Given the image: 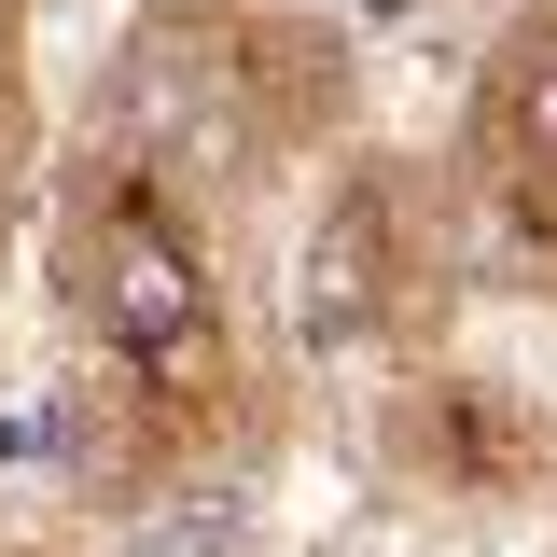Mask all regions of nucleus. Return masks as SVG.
<instances>
[{"mask_svg":"<svg viewBox=\"0 0 557 557\" xmlns=\"http://www.w3.org/2000/svg\"><path fill=\"white\" fill-rule=\"evenodd\" d=\"M460 196H474L487 251H516L530 293H557V14H516L474 57V98H460Z\"/></svg>","mask_w":557,"mask_h":557,"instance_id":"423d86ee","label":"nucleus"},{"mask_svg":"<svg viewBox=\"0 0 557 557\" xmlns=\"http://www.w3.org/2000/svg\"><path fill=\"white\" fill-rule=\"evenodd\" d=\"M362 446H376V487H405V502H544L557 487V418L474 362H405L362 418Z\"/></svg>","mask_w":557,"mask_h":557,"instance_id":"39448f33","label":"nucleus"},{"mask_svg":"<svg viewBox=\"0 0 557 557\" xmlns=\"http://www.w3.org/2000/svg\"><path fill=\"white\" fill-rule=\"evenodd\" d=\"M516 14H557V0H516Z\"/></svg>","mask_w":557,"mask_h":557,"instance_id":"1a4fd4ad","label":"nucleus"},{"mask_svg":"<svg viewBox=\"0 0 557 557\" xmlns=\"http://www.w3.org/2000/svg\"><path fill=\"white\" fill-rule=\"evenodd\" d=\"M265 446H293V376L251 335L209 348V362H70L42 391V460L98 516H153V502L237 487Z\"/></svg>","mask_w":557,"mask_h":557,"instance_id":"20e7f679","label":"nucleus"},{"mask_svg":"<svg viewBox=\"0 0 557 557\" xmlns=\"http://www.w3.org/2000/svg\"><path fill=\"white\" fill-rule=\"evenodd\" d=\"M348 126H362V57L307 0H126L112 57L70 112V139L182 182L209 223L265 196L278 168L348 153Z\"/></svg>","mask_w":557,"mask_h":557,"instance_id":"f257e3e1","label":"nucleus"},{"mask_svg":"<svg viewBox=\"0 0 557 557\" xmlns=\"http://www.w3.org/2000/svg\"><path fill=\"white\" fill-rule=\"evenodd\" d=\"M42 307H57L70 362H209V348H237L223 223L182 182L98 153V139H57V168H42Z\"/></svg>","mask_w":557,"mask_h":557,"instance_id":"f03ea898","label":"nucleus"},{"mask_svg":"<svg viewBox=\"0 0 557 557\" xmlns=\"http://www.w3.org/2000/svg\"><path fill=\"white\" fill-rule=\"evenodd\" d=\"M474 251H487V223H474V196H460L446 153L348 139L321 209H307V237H293V307H307L321 348L405 376V362H432L446 321L474 307Z\"/></svg>","mask_w":557,"mask_h":557,"instance_id":"7ed1b4c3","label":"nucleus"},{"mask_svg":"<svg viewBox=\"0 0 557 557\" xmlns=\"http://www.w3.org/2000/svg\"><path fill=\"white\" fill-rule=\"evenodd\" d=\"M42 168H57V126H42V70L0 57V265H14V237L42 223Z\"/></svg>","mask_w":557,"mask_h":557,"instance_id":"0eeeda50","label":"nucleus"},{"mask_svg":"<svg viewBox=\"0 0 557 557\" xmlns=\"http://www.w3.org/2000/svg\"><path fill=\"white\" fill-rule=\"evenodd\" d=\"M0 557H42V544H0Z\"/></svg>","mask_w":557,"mask_h":557,"instance_id":"9d476101","label":"nucleus"},{"mask_svg":"<svg viewBox=\"0 0 557 557\" xmlns=\"http://www.w3.org/2000/svg\"><path fill=\"white\" fill-rule=\"evenodd\" d=\"M28 28H42V0H0V57H28Z\"/></svg>","mask_w":557,"mask_h":557,"instance_id":"6e6552de","label":"nucleus"}]
</instances>
